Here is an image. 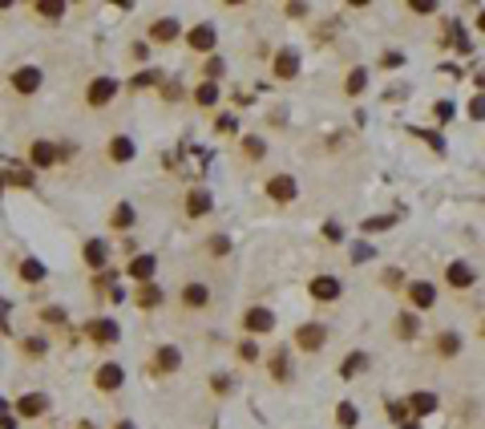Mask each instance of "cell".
<instances>
[{"instance_id": "15", "label": "cell", "mask_w": 485, "mask_h": 429, "mask_svg": "<svg viewBox=\"0 0 485 429\" xmlns=\"http://www.w3.org/2000/svg\"><path fill=\"white\" fill-rule=\"evenodd\" d=\"M122 380H126L122 364H101V369L93 373V385L101 389V393H113V389H122Z\"/></svg>"}, {"instance_id": "18", "label": "cell", "mask_w": 485, "mask_h": 429, "mask_svg": "<svg viewBox=\"0 0 485 429\" xmlns=\"http://www.w3.org/2000/svg\"><path fill=\"white\" fill-rule=\"evenodd\" d=\"M267 198H275V203H291V198H295V179H291V174H275V179L267 182Z\"/></svg>"}, {"instance_id": "1", "label": "cell", "mask_w": 485, "mask_h": 429, "mask_svg": "<svg viewBox=\"0 0 485 429\" xmlns=\"http://www.w3.org/2000/svg\"><path fill=\"white\" fill-rule=\"evenodd\" d=\"M178 369H182V352H178L174 345H162L158 352L146 361V373H150V377H170Z\"/></svg>"}, {"instance_id": "56", "label": "cell", "mask_w": 485, "mask_h": 429, "mask_svg": "<svg viewBox=\"0 0 485 429\" xmlns=\"http://www.w3.org/2000/svg\"><path fill=\"white\" fill-rule=\"evenodd\" d=\"M481 332H485V328H481Z\"/></svg>"}, {"instance_id": "48", "label": "cell", "mask_w": 485, "mask_h": 429, "mask_svg": "<svg viewBox=\"0 0 485 429\" xmlns=\"http://www.w3.org/2000/svg\"><path fill=\"white\" fill-rule=\"evenodd\" d=\"M129 57H134V61H146V45H142V41H134V45H129Z\"/></svg>"}, {"instance_id": "26", "label": "cell", "mask_w": 485, "mask_h": 429, "mask_svg": "<svg viewBox=\"0 0 485 429\" xmlns=\"http://www.w3.org/2000/svg\"><path fill=\"white\" fill-rule=\"evenodd\" d=\"M267 369H271V377H275V380H287V377H291V357H287V348H275L271 361H267Z\"/></svg>"}, {"instance_id": "19", "label": "cell", "mask_w": 485, "mask_h": 429, "mask_svg": "<svg viewBox=\"0 0 485 429\" xmlns=\"http://www.w3.org/2000/svg\"><path fill=\"white\" fill-rule=\"evenodd\" d=\"M81 260H85V267L101 271V267L110 264V248H105L101 239H89V243H85V251H81Z\"/></svg>"}, {"instance_id": "25", "label": "cell", "mask_w": 485, "mask_h": 429, "mask_svg": "<svg viewBox=\"0 0 485 429\" xmlns=\"http://www.w3.org/2000/svg\"><path fill=\"white\" fill-rule=\"evenodd\" d=\"M392 328H396V336H401V340H417V332H420V320H417V312H401V316H396V324H392Z\"/></svg>"}, {"instance_id": "51", "label": "cell", "mask_w": 485, "mask_h": 429, "mask_svg": "<svg viewBox=\"0 0 485 429\" xmlns=\"http://www.w3.org/2000/svg\"><path fill=\"white\" fill-rule=\"evenodd\" d=\"M0 429H16V421L8 417V413H0Z\"/></svg>"}, {"instance_id": "17", "label": "cell", "mask_w": 485, "mask_h": 429, "mask_svg": "<svg viewBox=\"0 0 485 429\" xmlns=\"http://www.w3.org/2000/svg\"><path fill=\"white\" fill-rule=\"evenodd\" d=\"M48 409V397L45 393H25V397H16V413H20V417H41V413Z\"/></svg>"}, {"instance_id": "55", "label": "cell", "mask_w": 485, "mask_h": 429, "mask_svg": "<svg viewBox=\"0 0 485 429\" xmlns=\"http://www.w3.org/2000/svg\"><path fill=\"white\" fill-rule=\"evenodd\" d=\"M0 186H4V182H0Z\"/></svg>"}, {"instance_id": "22", "label": "cell", "mask_w": 485, "mask_h": 429, "mask_svg": "<svg viewBox=\"0 0 485 429\" xmlns=\"http://www.w3.org/2000/svg\"><path fill=\"white\" fill-rule=\"evenodd\" d=\"M134 304H138L142 312L158 308V304H162V288H158L154 280H150V283H138V292H134Z\"/></svg>"}, {"instance_id": "10", "label": "cell", "mask_w": 485, "mask_h": 429, "mask_svg": "<svg viewBox=\"0 0 485 429\" xmlns=\"http://www.w3.org/2000/svg\"><path fill=\"white\" fill-rule=\"evenodd\" d=\"M271 73L279 77V82H291V77L299 73V53L295 49H279L271 57Z\"/></svg>"}, {"instance_id": "52", "label": "cell", "mask_w": 485, "mask_h": 429, "mask_svg": "<svg viewBox=\"0 0 485 429\" xmlns=\"http://www.w3.org/2000/svg\"><path fill=\"white\" fill-rule=\"evenodd\" d=\"M113 429H134V421H117V425H113Z\"/></svg>"}, {"instance_id": "9", "label": "cell", "mask_w": 485, "mask_h": 429, "mask_svg": "<svg viewBox=\"0 0 485 429\" xmlns=\"http://www.w3.org/2000/svg\"><path fill=\"white\" fill-rule=\"evenodd\" d=\"M271 328H275V312L271 308H247V312H242V332L259 336V332H271Z\"/></svg>"}, {"instance_id": "6", "label": "cell", "mask_w": 485, "mask_h": 429, "mask_svg": "<svg viewBox=\"0 0 485 429\" xmlns=\"http://www.w3.org/2000/svg\"><path fill=\"white\" fill-rule=\"evenodd\" d=\"M85 336H89L97 348H110V345H117L122 328H117L113 320H89V324H85Z\"/></svg>"}, {"instance_id": "39", "label": "cell", "mask_w": 485, "mask_h": 429, "mask_svg": "<svg viewBox=\"0 0 485 429\" xmlns=\"http://www.w3.org/2000/svg\"><path fill=\"white\" fill-rule=\"evenodd\" d=\"M154 82H158V73H150V69H146V73H138V77L129 82V89H150Z\"/></svg>"}, {"instance_id": "11", "label": "cell", "mask_w": 485, "mask_h": 429, "mask_svg": "<svg viewBox=\"0 0 485 429\" xmlns=\"http://www.w3.org/2000/svg\"><path fill=\"white\" fill-rule=\"evenodd\" d=\"M473 280H477V271H473L465 260H453V264L445 267V283H449V288H457V292L473 288Z\"/></svg>"}, {"instance_id": "32", "label": "cell", "mask_w": 485, "mask_h": 429, "mask_svg": "<svg viewBox=\"0 0 485 429\" xmlns=\"http://www.w3.org/2000/svg\"><path fill=\"white\" fill-rule=\"evenodd\" d=\"M436 352H441V357H457V352H461V336H457V332H441V336H436Z\"/></svg>"}, {"instance_id": "28", "label": "cell", "mask_w": 485, "mask_h": 429, "mask_svg": "<svg viewBox=\"0 0 485 429\" xmlns=\"http://www.w3.org/2000/svg\"><path fill=\"white\" fill-rule=\"evenodd\" d=\"M239 150H242V158H247V162H259V158L267 154V146H263V138H255V134H242Z\"/></svg>"}, {"instance_id": "31", "label": "cell", "mask_w": 485, "mask_h": 429, "mask_svg": "<svg viewBox=\"0 0 485 429\" xmlns=\"http://www.w3.org/2000/svg\"><path fill=\"white\" fill-rule=\"evenodd\" d=\"M0 182H4V186H20V191H29L32 174H29V170H20V166H13V170H4V174H0Z\"/></svg>"}, {"instance_id": "49", "label": "cell", "mask_w": 485, "mask_h": 429, "mask_svg": "<svg viewBox=\"0 0 485 429\" xmlns=\"http://www.w3.org/2000/svg\"><path fill=\"white\" fill-rule=\"evenodd\" d=\"M323 235H328V239H344V227H340V223H328V227H323Z\"/></svg>"}, {"instance_id": "12", "label": "cell", "mask_w": 485, "mask_h": 429, "mask_svg": "<svg viewBox=\"0 0 485 429\" xmlns=\"http://www.w3.org/2000/svg\"><path fill=\"white\" fill-rule=\"evenodd\" d=\"M178 37H182V25H178L174 17H158L150 25V41H154V45H174Z\"/></svg>"}, {"instance_id": "43", "label": "cell", "mask_w": 485, "mask_h": 429, "mask_svg": "<svg viewBox=\"0 0 485 429\" xmlns=\"http://www.w3.org/2000/svg\"><path fill=\"white\" fill-rule=\"evenodd\" d=\"M255 357H259L255 340H242V345H239V361H255Z\"/></svg>"}, {"instance_id": "2", "label": "cell", "mask_w": 485, "mask_h": 429, "mask_svg": "<svg viewBox=\"0 0 485 429\" xmlns=\"http://www.w3.org/2000/svg\"><path fill=\"white\" fill-rule=\"evenodd\" d=\"M41 82H45V73H41L37 65H20V69H13V73H8V85H13L20 98H32V94L41 89Z\"/></svg>"}, {"instance_id": "47", "label": "cell", "mask_w": 485, "mask_h": 429, "mask_svg": "<svg viewBox=\"0 0 485 429\" xmlns=\"http://www.w3.org/2000/svg\"><path fill=\"white\" fill-rule=\"evenodd\" d=\"M433 114L441 117V122H449V114H453V105H449V101H436V105H433Z\"/></svg>"}, {"instance_id": "44", "label": "cell", "mask_w": 485, "mask_h": 429, "mask_svg": "<svg viewBox=\"0 0 485 429\" xmlns=\"http://www.w3.org/2000/svg\"><path fill=\"white\" fill-rule=\"evenodd\" d=\"M41 320H45V324H61L65 312H61V308H45V312H41Z\"/></svg>"}, {"instance_id": "27", "label": "cell", "mask_w": 485, "mask_h": 429, "mask_svg": "<svg viewBox=\"0 0 485 429\" xmlns=\"http://www.w3.org/2000/svg\"><path fill=\"white\" fill-rule=\"evenodd\" d=\"M16 276L25 283H41L48 271H45V264H37V260H20V264H16Z\"/></svg>"}, {"instance_id": "8", "label": "cell", "mask_w": 485, "mask_h": 429, "mask_svg": "<svg viewBox=\"0 0 485 429\" xmlns=\"http://www.w3.org/2000/svg\"><path fill=\"white\" fill-rule=\"evenodd\" d=\"M210 207H214V198H210V191L207 186H190L186 191V219H202V214H210Z\"/></svg>"}, {"instance_id": "38", "label": "cell", "mask_w": 485, "mask_h": 429, "mask_svg": "<svg viewBox=\"0 0 485 429\" xmlns=\"http://www.w3.org/2000/svg\"><path fill=\"white\" fill-rule=\"evenodd\" d=\"M469 117H473V122H485V94L469 98Z\"/></svg>"}, {"instance_id": "46", "label": "cell", "mask_w": 485, "mask_h": 429, "mask_svg": "<svg viewBox=\"0 0 485 429\" xmlns=\"http://www.w3.org/2000/svg\"><path fill=\"white\" fill-rule=\"evenodd\" d=\"M413 13H420V17H429V13H436V4H429V0H417V4H408Z\"/></svg>"}, {"instance_id": "29", "label": "cell", "mask_w": 485, "mask_h": 429, "mask_svg": "<svg viewBox=\"0 0 485 429\" xmlns=\"http://www.w3.org/2000/svg\"><path fill=\"white\" fill-rule=\"evenodd\" d=\"M364 89H368V69H352L348 82H344V94H348V98H360Z\"/></svg>"}, {"instance_id": "30", "label": "cell", "mask_w": 485, "mask_h": 429, "mask_svg": "<svg viewBox=\"0 0 485 429\" xmlns=\"http://www.w3.org/2000/svg\"><path fill=\"white\" fill-rule=\"evenodd\" d=\"M110 227H113V231H126V227H134V207H129V203H117V207H113Z\"/></svg>"}, {"instance_id": "7", "label": "cell", "mask_w": 485, "mask_h": 429, "mask_svg": "<svg viewBox=\"0 0 485 429\" xmlns=\"http://www.w3.org/2000/svg\"><path fill=\"white\" fill-rule=\"evenodd\" d=\"M178 304L186 308V312H202L210 304V288L207 283H198V280H190L186 288H182V296H178Z\"/></svg>"}, {"instance_id": "37", "label": "cell", "mask_w": 485, "mask_h": 429, "mask_svg": "<svg viewBox=\"0 0 485 429\" xmlns=\"http://www.w3.org/2000/svg\"><path fill=\"white\" fill-rule=\"evenodd\" d=\"M396 223V214H384V219H364V231H384V227H392Z\"/></svg>"}, {"instance_id": "24", "label": "cell", "mask_w": 485, "mask_h": 429, "mask_svg": "<svg viewBox=\"0 0 485 429\" xmlns=\"http://www.w3.org/2000/svg\"><path fill=\"white\" fill-rule=\"evenodd\" d=\"M364 369H368V352H352L348 361L340 364V380H356Z\"/></svg>"}, {"instance_id": "53", "label": "cell", "mask_w": 485, "mask_h": 429, "mask_svg": "<svg viewBox=\"0 0 485 429\" xmlns=\"http://www.w3.org/2000/svg\"><path fill=\"white\" fill-rule=\"evenodd\" d=\"M477 29H481V33H485V8H481V17H477Z\"/></svg>"}, {"instance_id": "21", "label": "cell", "mask_w": 485, "mask_h": 429, "mask_svg": "<svg viewBox=\"0 0 485 429\" xmlns=\"http://www.w3.org/2000/svg\"><path fill=\"white\" fill-rule=\"evenodd\" d=\"M154 267H158V260H154V255H134L126 271H129V276H134L138 283H150V280H154Z\"/></svg>"}, {"instance_id": "40", "label": "cell", "mask_w": 485, "mask_h": 429, "mask_svg": "<svg viewBox=\"0 0 485 429\" xmlns=\"http://www.w3.org/2000/svg\"><path fill=\"white\" fill-rule=\"evenodd\" d=\"M41 352H45V340H41V336H29V340H25V357H41Z\"/></svg>"}, {"instance_id": "34", "label": "cell", "mask_w": 485, "mask_h": 429, "mask_svg": "<svg viewBox=\"0 0 485 429\" xmlns=\"http://www.w3.org/2000/svg\"><path fill=\"white\" fill-rule=\"evenodd\" d=\"M37 13L48 20H61L65 17V0H37Z\"/></svg>"}, {"instance_id": "50", "label": "cell", "mask_w": 485, "mask_h": 429, "mask_svg": "<svg viewBox=\"0 0 485 429\" xmlns=\"http://www.w3.org/2000/svg\"><path fill=\"white\" fill-rule=\"evenodd\" d=\"M287 17H307V4H287Z\"/></svg>"}, {"instance_id": "14", "label": "cell", "mask_w": 485, "mask_h": 429, "mask_svg": "<svg viewBox=\"0 0 485 429\" xmlns=\"http://www.w3.org/2000/svg\"><path fill=\"white\" fill-rule=\"evenodd\" d=\"M408 304L417 308V312H429L436 304V288L429 280H417V283H408Z\"/></svg>"}, {"instance_id": "5", "label": "cell", "mask_w": 485, "mask_h": 429, "mask_svg": "<svg viewBox=\"0 0 485 429\" xmlns=\"http://www.w3.org/2000/svg\"><path fill=\"white\" fill-rule=\"evenodd\" d=\"M323 340H328V328H323V324H316V320L295 328V348H304V352H320Z\"/></svg>"}, {"instance_id": "3", "label": "cell", "mask_w": 485, "mask_h": 429, "mask_svg": "<svg viewBox=\"0 0 485 429\" xmlns=\"http://www.w3.org/2000/svg\"><path fill=\"white\" fill-rule=\"evenodd\" d=\"M113 94H117V82H113V77H93L89 89H85V105H89V110H101V105L113 101Z\"/></svg>"}, {"instance_id": "23", "label": "cell", "mask_w": 485, "mask_h": 429, "mask_svg": "<svg viewBox=\"0 0 485 429\" xmlns=\"http://www.w3.org/2000/svg\"><path fill=\"white\" fill-rule=\"evenodd\" d=\"M105 154H110V162H129L134 158V142H129L126 134H117V138L105 142Z\"/></svg>"}, {"instance_id": "54", "label": "cell", "mask_w": 485, "mask_h": 429, "mask_svg": "<svg viewBox=\"0 0 485 429\" xmlns=\"http://www.w3.org/2000/svg\"><path fill=\"white\" fill-rule=\"evenodd\" d=\"M77 429H93V421H81V425Z\"/></svg>"}, {"instance_id": "20", "label": "cell", "mask_w": 485, "mask_h": 429, "mask_svg": "<svg viewBox=\"0 0 485 429\" xmlns=\"http://www.w3.org/2000/svg\"><path fill=\"white\" fill-rule=\"evenodd\" d=\"M214 41H219V37H214V29H210V25H194L190 33H186V45H190V49H198V53H210V49H214Z\"/></svg>"}, {"instance_id": "4", "label": "cell", "mask_w": 485, "mask_h": 429, "mask_svg": "<svg viewBox=\"0 0 485 429\" xmlns=\"http://www.w3.org/2000/svg\"><path fill=\"white\" fill-rule=\"evenodd\" d=\"M307 292H311V300H320V304H332V300L344 296V283H340L336 276H316V280H307Z\"/></svg>"}, {"instance_id": "33", "label": "cell", "mask_w": 485, "mask_h": 429, "mask_svg": "<svg viewBox=\"0 0 485 429\" xmlns=\"http://www.w3.org/2000/svg\"><path fill=\"white\" fill-rule=\"evenodd\" d=\"M336 421H340L344 429H352L356 421H360V413H356V405H352V401H340V405H336Z\"/></svg>"}, {"instance_id": "41", "label": "cell", "mask_w": 485, "mask_h": 429, "mask_svg": "<svg viewBox=\"0 0 485 429\" xmlns=\"http://www.w3.org/2000/svg\"><path fill=\"white\" fill-rule=\"evenodd\" d=\"M384 288H404V271L388 267V271H384Z\"/></svg>"}, {"instance_id": "36", "label": "cell", "mask_w": 485, "mask_h": 429, "mask_svg": "<svg viewBox=\"0 0 485 429\" xmlns=\"http://www.w3.org/2000/svg\"><path fill=\"white\" fill-rule=\"evenodd\" d=\"M207 251L210 255H226V251H231V239H226V235H214V239H207Z\"/></svg>"}, {"instance_id": "16", "label": "cell", "mask_w": 485, "mask_h": 429, "mask_svg": "<svg viewBox=\"0 0 485 429\" xmlns=\"http://www.w3.org/2000/svg\"><path fill=\"white\" fill-rule=\"evenodd\" d=\"M408 413H417V417H429V413H436L441 409V397L436 393H429V389H420V393H408Z\"/></svg>"}, {"instance_id": "45", "label": "cell", "mask_w": 485, "mask_h": 429, "mask_svg": "<svg viewBox=\"0 0 485 429\" xmlns=\"http://www.w3.org/2000/svg\"><path fill=\"white\" fill-rule=\"evenodd\" d=\"M388 413H392V421H404V417H408V405H401V401H392V405H388Z\"/></svg>"}, {"instance_id": "42", "label": "cell", "mask_w": 485, "mask_h": 429, "mask_svg": "<svg viewBox=\"0 0 485 429\" xmlns=\"http://www.w3.org/2000/svg\"><path fill=\"white\" fill-rule=\"evenodd\" d=\"M202 73H207V77H219V73H223V61H219V57H207V61H202Z\"/></svg>"}, {"instance_id": "13", "label": "cell", "mask_w": 485, "mask_h": 429, "mask_svg": "<svg viewBox=\"0 0 485 429\" xmlns=\"http://www.w3.org/2000/svg\"><path fill=\"white\" fill-rule=\"evenodd\" d=\"M61 158V146H53V142H45V138H37L29 146V162L37 166V170H48V166Z\"/></svg>"}, {"instance_id": "35", "label": "cell", "mask_w": 485, "mask_h": 429, "mask_svg": "<svg viewBox=\"0 0 485 429\" xmlns=\"http://www.w3.org/2000/svg\"><path fill=\"white\" fill-rule=\"evenodd\" d=\"M194 101H198L202 110H207V105H214V101H219V85H214V82L198 85V89H194Z\"/></svg>"}]
</instances>
